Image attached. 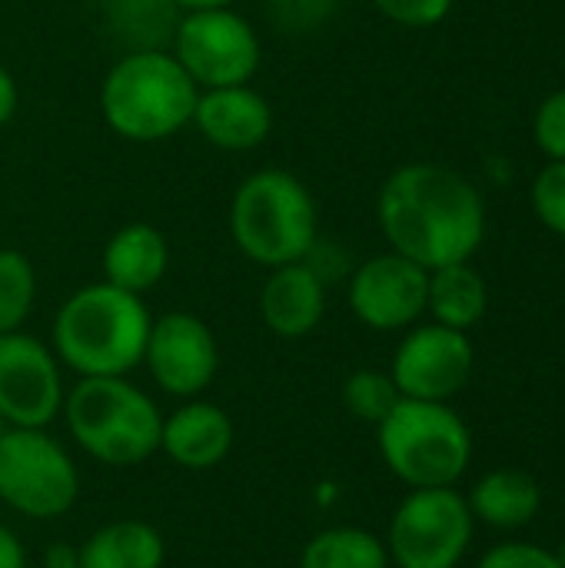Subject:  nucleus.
<instances>
[{"label": "nucleus", "instance_id": "nucleus-19", "mask_svg": "<svg viewBox=\"0 0 565 568\" xmlns=\"http://www.w3.org/2000/svg\"><path fill=\"white\" fill-rule=\"evenodd\" d=\"M473 519H483L496 529H523L536 519L543 506V489L529 473L519 469H496L486 473L470 493Z\"/></svg>", "mask_w": 565, "mask_h": 568}, {"label": "nucleus", "instance_id": "nucleus-27", "mask_svg": "<svg viewBox=\"0 0 565 568\" xmlns=\"http://www.w3.org/2000/svg\"><path fill=\"white\" fill-rule=\"evenodd\" d=\"M476 568H563L559 559L543 549V546H533V542H506V546H496L490 549L480 566Z\"/></svg>", "mask_w": 565, "mask_h": 568}, {"label": "nucleus", "instance_id": "nucleus-11", "mask_svg": "<svg viewBox=\"0 0 565 568\" xmlns=\"http://www.w3.org/2000/svg\"><path fill=\"white\" fill-rule=\"evenodd\" d=\"M143 363L153 376V383L180 399L200 396L220 369V349L213 329L183 310L163 313L150 323Z\"/></svg>", "mask_w": 565, "mask_h": 568}, {"label": "nucleus", "instance_id": "nucleus-8", "mask_svg": "<svg viewBox=\"0 0 565 568\" xmlns=\"http://www.w3.org/2000/svg\"><path fill=\"white\" fill-rule=\"evenodd\" d=\"M473 542L470 503L453 489H413L390 519L386 552L396 568H456Z\"/></svg>", "mask_w": 565, "mask_h": 568}, {"label": "nucleus", "instance_id": "nucleus-12", "mask_svg": "<svg viewBox=\"0 0 565 568\" xmlns=\"http://www.w3.org/2000/svg\"><path fill=\"white\" fill-rule=\"evenodd\" d=\"M473 373V346L466 333L450 326L413 329L393 356V383L403 399L446 403L456 396Z\"/></svg>", "mask_w": 565, "mask_h": 568}, {"label": "nucleus", "instance_id": "nucleus-21", "mask_svg": "<svg viewBox=\"0 0 565 568\" xmlns=\"http://www.w3.org/2000/svg\"><path fill=\"white\" fill-rule=\"evenodd\" d=\"M183 10L173 0H107V23L130 50H167Z\"/></svg>", "mask_w": 565, "mask_h": 568}, {"label": "nucleus", "instance_id": "nucleus-2", "mask_svg": "<svg viewBox=\"0 0 565 568\" xmlns=\"http://www.w3.org/2000/svg\"><path fill=\"white\" fill-rule=\"evenodd\" d=\"M150 323V310L137 293L107 280L80 286L57 310L53 356L80 379L127 376L143 363Z\"/></svg>", "mask_w": 565, "mask_h": 568}, {"label": "nucleus", "instance_id": "nucleus-18", "mask_svg": "<svg viewBox=\"0 0 565 568\" xmlns=\"http://www.w3.org/2000/svg\"><path fill=\"white\" fill-rule=\"evenodd\" d=\"M167 542L157 526L117 519L100 526L80 549L77 568H163Z\"/></svg>", "mask_w": 565, "mask_h": 568}, {"label": "nucleus", "instance_id": "nucleus-15", "mask_svg": "<svg viewBox=\"0 0 565 568\" xmlns=\"http://www.w3.org/2000/svg\"><path fill=\"white\" fill-rule=\"evenodd\" d=\"M326 313V283L310 263L273 266L260 290V316L280 339L310 336Z\"/></svg>", "mask_w": 565, "mask_h": 568}, {"label": "nucleus", "instance_id": "nucleus-30", "mask_svg": "<svg viewBox=\"0 0 565 568\" xmlns=\"http://www.w3.org/2000/svg\"><path fill=\"white\" fill-rule=\"evenodd\" d=\"M17 103H20V90H17V80L13 73L0 63V126H7L17 113Z\"/></svg>", "mask_w": 565, "mask_h": 568}, {"label": "nucleus", "instance_id": "nucleus-32", "mask_svg": "<svg viewBox=\"0 0 565 568\" xmlns=\"http://www.w3.org/2000/svg\"><path fill=\"white\" fill-rule=\"evenodd\" d=\"M183 13H193V10H220V7H233L236 0H173Z\"/></svg>", "mask_w": 565, "mask_h": 568}, {"label": "nucleus", "instance_id": "nucleus-4", "mask_svg": "<svg viewBox=\"0 0 565 568\" xmlns=\"http://www.w3.org/2000/svg\"><path fill=\"white\" fill-rule=\"evenodd\" d=\"M230 236L246 260L266 270L300 263L320 240L316 200L286 170H256L230 200Z\"/></svg>", "mask_w": 565, "mask_h": 568}, {"label": "nucleus", "instance_id": "nucleus-20", "mask_svg": "<svg viewBox=\"0 0 565 568\" xmlns=\"http://www.w3.org/2000/svg\"><path fill=\"white\" fill-rule=\"evenodd\" d=\"M486 283L470 263H453L440 266L430 273V293H426V310L436 316L440 326L466 333L476 326L486 313Z\"/></svg>", "mask_w": 565, "mask_h": 568}, {"label": "nucleus", "instance_id": "nucleus-29", "mask_svg": "<svg viewBox=\"0 0 565 568\" xmlns=\"http://www.w3.org/2000/svg\"><path fill=\"white\" fill-rule=\"evenodd\" d=\"M373 3L380 7V13H386L403 27H433L453 7V0H373Z\"/></svg>", "mask_w": 565, "mask_h": 568}, {"label": "nucleus", "instance_id": "nucleus-22", "mask_svg": "<svg viewBox=\"0 0 565 568\" xmlns=\"http://www.w3.org/2000/svg\"><path fill=\"white\" fill-rule=\"evenodd\" d=\"M300 568H390L386 542L366 529L336 526L316 532L300 556Z\"/></svg>", "mask_w": 565, "mask_h": 568}, {"label": "nucleus", "instance_id": "nucleus-23", "mask_svg": "<svg viewBox=\"0 0 565 568\" xmlns=\"http://www.w3.org/2000/svg\"><path fill=\"white\" fill-rule=\"evenodd\" d=\"M37 300L33 263L20 250H0V336L17 333Z\"/></svg>", "mask_w": 565, "mask_h": 568}, {"label": "nucleus", "instance_id": "nucleus-3", "mask_svg": "<svg viewBox=\"0 0 565 568\" xmlns=\"http://www.w3.org/2000/svg\"><path fill=\"white\" fill-rule=\"evenodd\" d=\"M200 87L167 50H130L103 77L100 113L133 143H160L193 123Z\"/></svg>", "mask_w": 565, "mask_h": 568}, {"label": "nucleus", "instance_id": "nucleus-5", "mask_svg": "<svg viewBox=\"0 0 565 568\" xmlns=\"http://www.w3.org/2000/svg\"><path fill=\"white\" fill-rule=\"evenodd\" d=\"M77 446L103 466H137L160 453L163 416L127 376H87L63 396Z\"/></svg>", "mask_w": 565, "mask_h": 568}, {"label": "nucleus", "instance_id": "nucleus-24", "mask_svg": "<svg viewBox=\"0 0 565 568\" xmlns=\"http://www.w3.org/2000/svg\"><path fill=\"white\" fill-rule=\"evenodd\" d=\"M400 389L393 383L390 373H376V369H356L346 383H343V403L346 409L363 419L380 426L400 403Z\"/></svg>", "mask_w": 565, "mask_h": 568}, {"label": "nucleus", "instance_id": "nucleus-6", "mask_svg": "<svg viewBox=\"0 0 565 568\" xmlns=\"http://www.w3.org/2000/svg\"><path fill=\"white\" fill-rule=\"evenodd\" d=\"M376 429L383 463L410 489L456 486L473 459L470 426L446 403L400 399Z\"/></svg>", "mask_w": 565, "mask_h": 568}, {"label": "nucleus", "instance_id": "nucleus-10", "mask_svg": "<svg viewBox=\"0 0 565 568\" xmlns=\"http://www.w3.org/2000/svg\"><path fill=\"white\" fill-rule=\"evenodd\" d=\"M63 379L50 346L30 333L0 336V416L7 426L47 429L63 409Z\"/></svg>", "mask_w": 565, "mask_h": 568}, {"label": "nucleus", "instance_id": "nucleus-9", "mask_svg": "<svg viewBox=\"0 0 565 568\" xmlns=\"http://www.w3.org/2000/svg\"><path fill=\"white\" fill-rule=\"evenodd\" d=\"M173 57L203 90L250 83L260 70L263 47L246 17L233 7L183 13L173 33Z\"/></svg>", "mask_w": 565, "mask_h": 568}, {"label": "nucleus", "instance_id": "nucleus-17", "mask_svg": "<svg viewBox=\"0 0 565 568\" xmlns=\"http://www.w3.org/2000/svg\"><path fill=\"white\" fill-rule=\"evenodd\" d=\"M167 236L150 223H127L103 246V280L137 296L153 290L167 276Z\"/></svg>", "mask_w": 565, "mask_h": 568}, {"label": "nucleus", "instance_id": "nucleus-7", "mask_svg": "<svg viewBox=\"0 0 565 568\" xmlns=\"http://www.w3.org/2000/svg\"><path fill=\"white\" fill-rule=\"evenodd\" d=\"M80 473L47 429L7 426L0 436V499L27 519H57L73 509Z\"/></svg>", "mask_w": 565, "mask_h": 568}, {"label": "nucleus", "instance_id": "nucleus-13", "mask_svg": "<svg viewBox=\"0 0 565 568\" xmlns=\"http://www.w3.org/2000/svg\"><path fill=\"white\" fill-rule=\"evenodd\" d=\"M426 293L430 270L400 253L366 260L350 280V306L356 320L380 333L413 326L426 313Z\"/></svg>", "mask_w": 565, "mask_h": 568}, {"label": "nucleus", "instance_id": "nucleus-34", "mask_svg": "<svg viewBox=\"0 0 565 568\" xmlns=\"http://www.w3.org/2000/svg\"><path fill=\"white\" fill-rule=\"evenodd\" d=\"M3 429H7V419L0 416V436H3Z\"/></svg>", "mask_w": 565, "mask_h": 568}, {"label": "nucleus", "instance_id": "nucleus-26", "mask_svg": "<svg viewBox=\"0 0 565 568\" xmlns=\"http://www.w3.org/2000/svg\"><path fill=\"white\" fill-rule=\"evenodd\" d=\"M533 206L539 220L565 236V160H553L533 186Z\"/></svg>", "mask_w": 565, "mask_h": 568}, {"label": "nucleus", "instance_id": "nucleus-25", "mask_svg": "<svg viewBox=\"0 0 565 568\" xmlns=\"http://www.w3.org/2000/svg\"><path fill=\"white\" fill-rule=\"evenodd\" d=\"M343 0H266V17L283 33H313L333 20Z\"/></svg>", "mask_w": 565, "mask_h": 568}, {"label": "nucleus", "instance_id": "nucleus-33", "mask_svg": "<svg viewBox=\"0 0 565 568\" xmlns=\"http://www.w3.org/2000/svg\"><path fill=\"white\" fill-rule=\"evenodd\" d=\"M553 556H556V559H559V566L565 568V539H563V542H559V549H556Z\"/></svg>", "mask_w": 565, "mask_h": 568}, {"label": "nucleus", "instance_id": "nucleus-16", "mask_svg": "<svg viewBox=\"0 0 565 568\" xmlns=\"http://www.w3.org/2000/svg\"><path fill=\"white\" fill-rule=\"evenodd\" d=\"M160 449L183 469H213L233 449V419L216 403L190 399L163 419Z\"/></svg>", "mask_w": 565, "mask_h": 568}, {"label": "nucleus", "instance_id": "nucleus-31", "mask_svg": "<svg viewBox=\"0 0 565 568\" xmlns=\"http://www.w3.org/2000/svg\"><path fill=\"white\" fill-rule=\"evenodd\" d=\"M0 568H27V552L7 526H0Z\"/></svg>", "mask_w": 565, "mask_h": 568}, {"label": "nucleus", "instance_id": "nucleus-28", "mask_svg": "<svg viewBox=\"0 0 565 568\" xmlns=\"http://www.w3.org/2000/svg\"><path fill=\"white\" fill-rule=\"evenodd\" d=\"M536 140L546 156L565 160V90L553 93L536 113Z\"/></svg>", "mask_w": 565, "mask_h": 568}, {"label": "nucleus", "instance_id": "nucleus-14", "mask_svg": "<svg viewBox=\"0 0 565 568\" xmlns=\"http://www.w3.org/2000/svg\"><path fill=\"white\" fill-rule=\"evenodd\" d=\"M193 123L203 133L206 143L220 150H256L273 133V106L270 100L253 90L250 83L240 87H216L200 93Z\"/></svg>", "mask_w": 565, "mask_h": 568}, {"label": "nucleus", "instance_id": "nucleus-1", "mask_svg": "<svg viewBox=\"0 0 565 568\" xmlns=\"http://www.w3.org/2000/svg\"><path fill=\"white\" fill-rule=\"evenodd\" d=\"M376 216L393 253L430 273L466 263L486 233L480 193L456 170L436 163L400 166L380 190Z\"/></svg>", "mask_w": 565, "mask_h": 568}]
</instances>
